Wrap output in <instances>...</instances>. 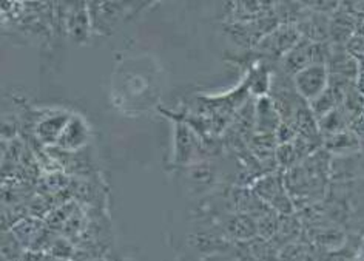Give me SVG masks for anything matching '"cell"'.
I'll return each instance as SVG.
<instances>
[{
	"label": "cell",
	"mask_w": 364,
	"mask_h": 261,
	"mask_svg": "<svg viewBox=\"0 0 364 261\" xmlns=\"http://www.w3.org/2000/svg\"><path fill=\"white\" fill-rule=\"evenodd\" d=\"M250 188L264 204H267L281 217H289L295 213V203L287 192L284 172H269L262 175Z\"/></svg>",
	"instance_id": "obj_1"
},
{
	"label": "cell",
	"mask_w": 364,
	"mask_h": 261,
	"mask_svg": "<svg viewBox=\"0 0 364 261\" xmlns=\"http://www.w3.org/2000/svg\"><path fill=\"white\" fill-rule=\"evenodd\" d=\"M296 93L306 104L314 102L320 97L331 82V71L326 64H314L307 67L292 78Z\"/></svg>",
	"instance_id": "obj_2"
},
{
	"label": "cell",
	"mask_w": 364,
	"mask_h": 261,
	"mask_svg": "<svg viewBox=\"0 0 364 261\" xmlns=\"http://www.w3.org/2000/svg\"><path fill=\"white\" fill-rule=\"evenodd\" d=\"M299 41H301V34L295 25L281 23L275 30L264 36L255 48L262 56L283 60V58Z\"/></svg>",
	"instance_id": "obj_3"
},
{
	"label": "cell",
	"mask_w": 364,
	"mask_h": 261,
	"mask_svg": "<svg viewBox=\"0 0 364 261\" xmlns=\"http://www.w3.org/2000/svg\"><path fill=\"white\" fill-rule=\"evenodd\" d=\"M221 230L225 240L233 243H245L258 238L257 220L247 213L232 212L221 223Z\"/></svg>",
	"instance_id": "obj_4"
},
{
	"label": "cell",
	"mask_w": 364,
	"mask_h": 261,
	"mask_svg": "<svg viewBox=\"0 0 364 261\" xmlns=\"http://www.w3.org/2000/svg\"><path fill=\"white\" fill-rule=\"evenodd\" d=\"M295 26L301 34V39L315 43H327L331 39V17L311 8H307Z\"/></svg>",
	"instance_id": "obj_5"
},
{
	"label": "cell",
	"mask_w": 364,
	"mask_h": 261,
	"mask_svg": "<svg viewBox=\"0 0 364 261\" xmlns=\"http://www.w3.org/2000/svg\"><path fill=\"white\" fill-rule=\"evenodd\" d=\"M71 118V113L68 112H51L47 116H43L38 121L34 127V133L36 138L39 139V142H42L43 146H56L62 132L65 130L67 124Z\"/></svg>",
	"instance_id": "obj_6"
},
{
	"label": "cell",
	"mask_w": 364,
	"mask_h": 261,
	"mask_svg": "<svg viewBox=\"0 0 364 261\" xmlns=\"http://www.w3.org/2000/svg\"><path fill=\"white\" fill-rule=\"evenodd\" d=\"M90 127L87 121L79 114H71L65 130L62 132L56 147L62 151H79L90 141Z\"/></svg>",
	"instance_id": "obj_7"
},
{
	"label": "cell",
	"mask_w": 364,
	"mask_h": 261,
	"mask_svg": "<svg viewBox=\"0 0 364 261\" xmlns=\"http://www.w3.org/2000/svg\"><path fill=\"white\" fill-rule=\"evenodd\" d=\"M281 122L283 119H281L270 96L257 99V104H255V133L277 134Z\"/></svg>",
	"instance_id": "obj_8"
},
{
	"label": "cell",
	"mask_w": 364,
	"mask_h": 261,
	"mask_svg": "<svg viewBox=\"0 0 364 261\" xmlns=\"http://www.w3.org/2000/svg\"><path fill=\"white\" fill-rule=\"evenodd\" d=\"M88 4H76L75 8H71L70 13L67 14V31L71 36V39L79 43H84L91 34V16L90 8H87Z\"/></svg>",
	"instance_id": "obj_9"
},
{
	"label": "cell",
	"mask_w": 364,
	"mask_h": 261,
	"mask_svg": "<svg viewBox=\"0 0 364 261\" xmlns=\"http://www.w3.org/2000/svg\"><path fill=\"white\" fill-rule=\"evenodd\" d=\"M175 163L178 166L193 164V158L198 150V141L192 129L187 124L179 122L176 125V141H175Z\"/></svg>",
	"instance_id": "obj_10"
},
{
	"label": "cell",
	"mask_w": 364,
	"mask_h": 261,
	"mask_svg": "<svg viewBox=\"0 0 364 261\" xmlns=\"http://www.w3.org/2000/svg\"><path fill=\"white\" fill-rule=\"evenodd\" d=\"M360 142V138L350 129L323 139L324 150L327 153H331V155H336L341 158L352 156L353 153H357L361 149Z\"/></svg>",
	"instance_id": "obj_11"
},
{
	"label": "cell",
	"mask_w": 364,
	"mask_h": 261,
	"mask_svg": "<svg viewBox=\"0 0 364 261\" xmlns=\"http://www.w3.org/2000/svg\"><path fill=\"white\" fill-rule=\"evenodd\" d=\"M187 179L188 183L196 188L212 187L216 181V169L205 161H199L196 164H190L187 167Z\"/></svg>",
	"instance_id": "obj_12"
},
{
	"label": "cell",
	"mask_w": 364,
	"mask_h": 261,
	"mask_svg": "<svg viewBox=\"0 0 364 261\" xmlns=\"http://www.w3.org/2000/svg\"><path fill=\"white\" fill-rule=\"evenodd\" d=\"M50 257L60 260V261H70L73 257H75V246H73L71 240H68L67 237H56L53 241L50 247L47 249Z\"/></svg>",
	"instance_id": "obj_13"
},
{
	"label": "cell",
	"mask_w": 364,
	"mask_h": 261,
	"mask_svg": "<svg viewBox=\"0 0 364 261\" xmlns=\"http://www.w3.org/2000/svg\"><path fill=\"white\" fill-rule=\"evenodd\" d=\"M116 261H127V260H116Z\"/></svg>",
	"instance_id": "obj_14"
}]
</instances>
